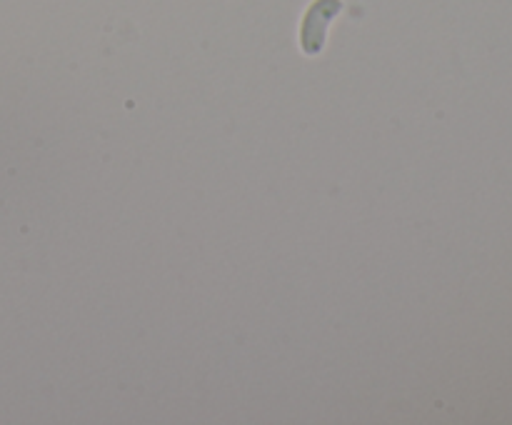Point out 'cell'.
Returning <instances> with one entry per match:
<instances>
[{
    "instance_id": "6da1fadb",
    "label": "cell",
    "mask_w": 512,
    "mask_h": 425,
    "mask_svg": "<svg viewBox=\"0 0 512 425\" xmlns=\"http://www.w3.org/2000/svg\"><path fill=\"white\" fill-rule=\"evenodd\" d=\"M343 10V0H313L300 23V48L305 55H318L328 40V25Z\"/></svg>"
}]
</instances>
